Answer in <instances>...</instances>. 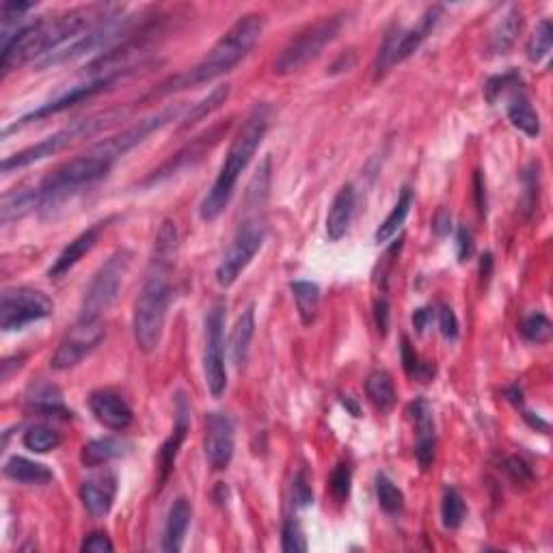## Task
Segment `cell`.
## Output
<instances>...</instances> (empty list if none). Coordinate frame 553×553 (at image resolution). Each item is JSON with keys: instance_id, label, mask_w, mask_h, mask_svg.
Instances as JSON below:
<instances>
[{"instance_id": "obj_30", "label": "cell", "mask_w": 553, "mask_h": 553, "mask_svg": "<svg viewBox=\"0 0 553 553\" xmlns=\"http://www.w3.org/2000/svg\"><path fill=\"white\" fill-rule=\"evenodd\" d=\"M254 335H255V308L254 305H249V308L243 311V316H240L238 322H236L234 333H232V357H234L236 368H240V365L246 363Z\"/></svg>"}, {"instance_id": "obj_38", "label": "cell", "mask_w": 553, "mask_h": 553, "mask_svg": "<svg viewBox=\"0 0 553 553\" xmlns=\"http://www.w3.org/2000/svg\"><path fill=\"white\" fill-rule=\"evenodd\" d=\"M61 442H63L61 433H57L55 428L50 426H33L29 428L22 437L24 448L35 454L52 452V450H57L58 445H61Z\"/></svg>"}, {"instance_id": "obj_28", "label": "cell", "mask_w": 553, "mask_h": 553, "mask_svg": "<svg viewBox=\"0 0 553 553\" xmlns=\"http://www.w3.org/2000/svg\"><path fill=\"white\" fill-rule=\"evenodd\" d=\"M128 448H130V445L120 442V439L112 437L94 439V442L85 443L83 452H80V460H83L85 467L109 465L111 460L120 459V456L126 454Z\"/></svg>"}, {"instance_id": "obj_19", "label": "cell", "mask_w": 553, "mask_h": 553, "mask_svg": "<svg viewBox=\"0 0 553 553\" xmlns=\"http://www.w3.org/2000/svg\"><path fill=\"white\" fill-rule=\"evenodd\" d=\"M89 409L109 431H126L134 415L130 405L112 389H98L89 396Z\"/></svg>"}, {"instance_id": "obj_42", "label": "cell", "mask_w": 553, "mask_h": 553, "mask_svg": "<svg viewBox=\"0 0 553 553\" xmlns=\"http://www.w3.org/2000/svg\"><path fill=\"white\" fill-rule=\"evenodd\" d=\"M521 335L530 343H547L551 337V322L542 311H534L521 322Z\"/></svg>"}, {"instance_id": "obj_46", "label": "cell", "mask_w": 553, "mask_h": 553, "mask_svg": "<svg viewBox=\"0 0 553 553\" xmlns=\"http://www.w3.org/2000/svg\"><path fill=\"white\" fill-rule=\"evenodd\" d=\"M523 186H525L523 208H525V212H531V210H534L536 201H539V166L531 165L530 169L525 171Z\"/></svg>"}, {"instance_id": "obj_22", "label": "cell", "mask_w": 553, "mask_h": 553, "mask_svg": "<svg viewBox=\"0 0 553 553\" xmlns=\"http://www.w3.org/2000/svg\"><path fill=\"white\" fill-rule=\"evenodd\" d=\"M104 227H106V223H95V225H91L89 229H85L83 234L76 236V238H74L72 243H69L66 249L57 255V260L52 262L50 268H48V275H50L52 279H61L63 275H67V272L72 271V268L76 266L91 249H94Z\"/></svg>"}, {"instance_id": "obj_54", "label": "cell", "mask_w": 553, "mask_h": 553, "mask_svg": "<svg viewBox=\"0 0 553 553\" xmlns=\"http://www.w3.org/2000/svg\"><path fill=\"white\" fill-rule=\"evenodd\" d=\"M434 318V311L431 308H420L413 311V326H415V331L424 335L426 333L428 326H431V322Z\"/></svg>"}, {"instance_id": "obj_44", "label": "cell", "mask_w": 553, "mask_h": 553, "mask_svg": "<svg viewBox=\"0 0 553 553\" xmlns=\"http://www.w3.org/2000/svg\"><path fill=\"white\" fill-rule=\"evenodd\" d=\"M523 87V78H521L519 72H506V74H499V76H493L488 83L485 85V95L486 100L495 102L499 95H504L510 89H521Z\"/></svg>"}, {"instance_id": "obj_3", "label": "cell", "mask_w": 553, "mask_h": 553, "mask_svg": "<svg viewBox=\"0 0 553 553\" xmlns=\"http://www.w3.org/2000/svg\"><path fill=\"white\" fill-rule=\"evenodd\" d=\"M264 26L266 20L260 13H246L243 18H238L229 26L227 33L212 46L206 58H201L195 67L160 83L147 98H163V95L175 94V91L200 87L203 83H210V80L232 72L254 50L262 33H264Z\"/></svg>"}, {"instance_id": "obj_55", "label": "cell", "mask_w": 553, "mask_h": 553, "mask_svg": "<svg viewBox=\"0 0 553 553\" xmlns=\"http://www.w3.org/2000/svg\"><path fill=\"white\" fill-rule=\"evenodd\" d=\"M434 232H437L439 236H445L450 234V229H452V217H450L448 210H439L437 217H434Z\"/></svg>"}, {"instance_id": "obj_37", "label": "cell", "mask_w": 553, "mask_h": 553, "mask_svg": "<svg viewBox=\"0 0 553 553\" xmlns=\"http://www.w3.org/2000/svg\"><path fill=\"white\" fill-rule=\"evenodd\" d=\"M467 517L465 499L459 493V488L448 486L443 493L442 502V521L445 530H459Z\"/></svg>"}, {"instance_id": "obj_21", "label": "cell", "mask_w": 553, "mask_h": 553, "mask_svg": "<svg viewBox=\"0 0 553 553\" xmlns=\"http://www.w3.org/2000/svg\"><path fill=\"white\" fill-rule=\"evenodd\" d=\"M117 497V476L112 471H102L91 476L80 486V502L91 517H106Z\"/></svg>"}, {"instance_id": "obj_47", "label": "cell", "mask_w": 553, "mask_h": 553, "mask_svg": "<svg viewBox=\"0 0 553 553\" xmlns=\"http://www.w3.org/2000/svg\"><path fill=\"white\" fill-rule=\"evenodd\" d=\"M506 474L510 476V480H513L514 485H528V482H531V477H534L530 465L517 459V456L506 460Z\"/></svg>"}, {"instance_id": "obj_16", "label": "cell", "mask_w": 553, "mask_h": 553, "mask_svg": "<svg viewBox=\"0 0 553 553\" xmlns=\"http://www.w3.org/2000/svg\"><path fill=\"white\" fill-rule=\"evenodd\" d=\"M203 452L214 471L227 469L234 459V424L225 413H208Z\"/></svg>"}, {"instance_id": "obj_26", "label": "cell", "mask_w": 553, "mask_h": 553, "mask_svg": "<svg viewBox=\"0 0 553 553\" xmlns=\"http://www.w3.org/2000/svg\"><path fill=\"white\" fill-rule=\"evenodd\" d=\"M506 115L508 121L513 123L519 132H523L525 137L536 138L540 134V117L539 112L534 111V106H531L528 95L523 94V89H517L513 94V98L508 102Z\"/></svg>"}, {"instance_id": "obj_27", "label": "cell", "mask_w": 553, "mask_h": 553, "mask_svg": "<svg viewBox=\"0 0 553 553\" xmlns=\"http://www.w3.org/2000/svg\"><path fill=\"white\" fill-rule=\"evenodd\" d=\"M3 471L9 480L29 486L48 485V482H52V477H55L46 465L35 463V460L24 459V456H12V459L4 463Z\"/></svg>"}, {"instance_id": "obj_9", "label": "cell", "mask_w": 553, "mask_h": 553, "mask_svg": "<svg viewBox=\"0 0 553 553\" xmlns=\"http://www.w3.org/2000/svg\"><path fill=\"white\" fill-rule=\"evenodd\" d=\"M55 314V303L41 290L20 286L7 288L0 300V329L4 333L22 331L31 322L50 318Z\"/></svg>"}, {"instance_id": "obj_11", "label": "cell", "mask_w": 553, "mask_h": 553, "mask_svg": "<svg viewBox=\"0 0 553 553\" xmlns=\"http://www.w3.org/2000/svg\"><path fill=\"white\" fill-rule=\"evenodd\" d=\"M225 311L227 303L217 300L206 318V351H203V374L212 398H221L227 389L225 370Z\"/></svg>"}, {"instance_id": "obj_12", "label": "cell", "mask_w": 553, "mask_h": 553, "mask_svg": "<svg viewBox=\"0 0 553 553\" xmlns=\"http://www.w3.org/2000/svg\"><path fill=\"white\" fill-rule=\"evenodd\" d=\"M134 20H137V18H132V15H120V18L106 20V22L95 26L94 31H89V33L78 37L76 41H72V44H69L67 48H63V50H57V52H52V55L41 58L40 67H48V66H57V63L72 61V58L89 55V52L98 50V48L111 46L112 41L121 40V37H126L128 33H130Z\"/></svg>"}, {"instance_id": "obj_2", "label": "cell", "mask_w": 553, "mask_h": 553, "mask_svg": "<svg viewBox=\"0 0 553 553\" xmlns=\"http://www.w3.org/2000/svg\"><path fill=\"white\" fill-rule=\"evenodd\" d=\"M177 255V229L174 221H163L156 236L154 254L137 303H134V340L138 351L154 352L163 342L166 311L171 303V275Z\"/></svg>"}, {"instance_id": "obj_24", "label": "cell", "mask_w": 553, "mask_h": 553, "mask_svg": "<svg viewBox=\"0 0 553 553\" xmlns=\"http://www.w3.org/2000/svg\"><path fill=\"white\" fill-rule=\"evenodd\" d=\"M354 203H357V192H354L352 184L342 186L337 191L335 200H333L329 214H326V236L333 243L342 240L348 232V225L352 221Z\"/></svg>"}, {"instance_id": "obj_56", "label": "cell", "mask_w": 553, "mask_h": 553, "mask_svg": "<svg viewBox=\"0 0 553 553\" xmlns=\"http://www.w3.org/2000/svg\"><path fill=\"white\" fill-rule=\"evenodd\" d=\"M493 266H495V262H493V254H485L480 257V279L482 283L491 281V275H493Z\"/></svg>"}, {"instance_id": "obj_52", "label": "cell", "mask_w": 553, "mask_h": 553, "mask_svg": "<svg viewBox=\"0 0 553 553\" xmlns=\"http://www.w3.org/2000/svg\"><path fill=\"white\" fill-rule=\"evenodd\" d=\"M374 320H377V329L380 335H388L389 329V300L388 299H379L374 303Z\"/></svg>"}, {"instance_id": "obj_18", "label": "cell", "mask_w": 553, "mask_h": 553, "mask_svg": "<svg viewBox=\"0 0 553 553\" xmlns=\"http://www.w3.org/2000/svg\"><path fill=\"white\" fill-rule=\"evenodd\" d=\"M223 130H227V123H225V126L212 128V130L203 132L201 137L192 138V141L186 145L184 149H180V152H177L175 156H171V158L166 160V163L160 166L158 171H154V174L149 175L147 180H145V186L156 184V182L165 180V177H171L174 174H177V171H182V169H186V166L195 165L197 160H201V156L206 154L214 143H219V138H221Z\"/></svg>"}, {"instance_id": "obj_32", "label": "cell", "mask_w": 553, "mask_h": 553, "mask_svg": "<svg viewBox=\"0 0 553 553\" xmlns=\"http://www.w3.org/2000/svg\"><path fill=\"white\" fill-rule=\"evenodd\" d=\"M33 210H37L35 189H13L3 195L0 217H3L4 225H9L12 221H18V219L26 217V214Z\"/></svg>"}, {"instance_id": "obj_25", "label": "cell", "mask_w": 553, "mask_h": 553, "mask_svg": "<svg viewBox=\"0 0 553 553\" xmlns=\"http://www.w3.org/2000/svg\"><path fill=\"white\" fill-rule=\"evenodd\" d=\"M191 519H192V508H191L189 499L177 497L174 502V506L169 508V514H166L165 534H163V551H169V553L182 551V547H184L186 531H189L191 528Z\"/></svg>"}, {"instance_id": "obj_53", "label": "cell", "mask_w": 553, "mask_h": 553, "mask_svg": "<svg viewBox=\"0 0 553 553\" xmlns=\"http://www.w3.org/2000/svg\"><path fill=\"white\" fill-rule=\"evenodd\" d=\"M474 197H476V208L480 217H486V182L482 171H476L474 175Z\"/></svg>"}, {"instance_id": "obj_10", "label": "cell", "mask_w": 553, "mask_h": 553, "mask_svg": "<svg viewBox=\"0 0 553 553\" xmlns=\"http://www.w3.org/2000/svg\"><path fill=\"white\" fill-rule=\"evenodd\" d=\"M266 238V225L260 217L246 219L236 232L232 245L225 251L221 264L217 268V283L221 288H232L251 260L262 249Z\"/></svg>"}, {"instance_id": "obj_31", "label": "cell", "mask_w": 553, "mask_h": 553, "mask_svg": "<svg viewBox=\"0 0 553 553\" xmlns=\"http://www.w3.org/2000/svg\"><path fill=\"white\" fill-rule=\"evenodd\" d=\"M413 206V191L406 186V189H402L398 201H396V206L391 208V212L388 214V219H385L383 223L379 225L377 234H374V240H377V245H385L388 240L394 238L396 234H398V229L405 225L406 217H409Z\"/></svg>"}, {"instance_id": "obj_34", "label": "cell", "mask_w": 553, "mask_h": 553, "mask_svg": "<svg viewBox=\"0 0 553 553\" xmlns=\"http://www.w3.org/2000/svg\"><path fill=\"white\" fill-rule=\"evenodd\" d=\"M227 98H229V85H219V87H214L206 98L191 106L189 112H186V115L180 120L182 121L180 128L182 130H186V128L195 126L197 121L206 120V117L212 115L214 111L221 109L225 102H227Z\"/></svg>"}, {"instance_id": "obj_57", "label": "cell", "mask_w": 553, "mask_h": 553, "mask_svg": "<svg viewBox=\"0 0 553 553\" xmlns=\"http://www.w3.org/2000/svg\"><path fill=\"white\" fill-rule=\"evenodd\" d=\"M523 417H525V420L530 422V426H531V428H540V431L545 433V434L549 433V424H547V422H542L540 417H534V415H531V413H525Z\"/></svg>"}, {"instance_id": "obj_4", "label": "cell", "mask_w": 553, "mask_h": 553, "mask_svg": "<svg viewBox=\"0 0 553 553\" xmlns=\"http://www.w3.org/2000/svg\"><path fill=\"white\" fill-rule=\"evenodd\" d=\"M271 106L262 102V104H255L249 115H246L238 134H236L232 145H229V152L225 156V163L221 171H219L217 180H214L212 189L208 191V195L200 203L201 221H217L225 212V208L229 206L240 175L254 160L257 147L264 141L268 126H271Z\"/></svg>"}, {"instance_id": "obj_7", "label": "cell", "mask_w": 553, "mask_h": 553, "mask_svg": "<svg viewBox=\"0 0 553 553\" xmlns=\"http://www.w3.org/2000/svg\"><path fill=\"white\" fill-rule=\"evenodd\" d=\"M132 266V254L128 249L115 251L100 271L91 279L89 288L85 290L83 305H80V316L83 320H102V316L115 305L120 297L123 281Z\"/></svg>"}, {"instance_id": "obj_8", "label": "cell", "mask_w": 553, "mask_h": 553, "mask_svg": "<svg viewBox=\"0 0 553 553\" xmlns=\"http://www.w3.org/2000/svg\"><path fill=\"white\" fill-rule=\"evenodd\" d=\"M343 22H346V13H333L318 20L316 24L308 26L305 31H300V33L283 48L281 55L277 57L275 74L288 76V74L299 72L300 67L308 66L309 61H314V58L340 35Z\"/></svg>"}, {"instance_id": "obj_48", "label": "cell", "mask_w": 553, "mask_h": 553, "mask_svg": "<svg viewBox=\"0 0 553 553\" xmlns=\"http://www.w3.org/2000/svg\"><path fill=\"white\" fill-rule=\"evenodd\" d=\"M292 495H294V504H297V506H309V504L314 502V491H311L305 471H300V474H297V477H294Z\"/></svg>"}, {"instance_id": "obj_49", "label": "cell", "mask_w": 553, "mask_h": 553, "mask_svg": "<svg viewBox=\"0 0 553 553\" xmlns=\"http://www.w3.org/2000/svg\"><path fill=\"white\" fill-rule=\"evenodd\" d=\"M80 551H85V553H111V551H115V545H112L111 539L104 534V531H94V534H89L87 539H85L83 547H80Z\"/></svg>"}, {"instance_id": "obj_36", "label": "cell", "mask_w": 553, "mask_h": 553, "mask_svg": "<svg viewBox=\"0 0 553 553\" xmlns=\"http://www.w3.org/2000/svg\"><path fill=\"white\" fill-rule=\"evenodd\" d=\"M290 290H292L294 303H297V311L303 325H311L316 320V314H318L320 288L311 281H292Z\"/></svg>"}, {"instance_id": "obj_1", "label": "cell", "mask_w": 553, "mask_h": 553, "mask_svg": "<svg viewBox=\"0 0 553 553\" xmlns=\"http://www.w3.org/2000/svg\"><path fill=\"white\" fill-rule=\"evenodd\" d=\"M120 15H123V4L95 3L57 15H41L35 22L20 26L12 35V40L3 44V58H0L3 78L24 63L33 61L37 57L52 55L66 41H76L78 37L94 31L95 26L106 22V20L120 18Z\"/></svg>"}, {"instance_id": "obj_29", "label": "cell", "mask_w": 553, "mask_h": 553, "mask_svg": "<svg viewBox=\"0 0 553 553\" xmlns=\"http://www.w3.org/2000/svg\"><path fill=\"white\" fill-rule=\"evenodd\" d=\"M29 406L41 417H61L69 420L72 411H67L61 402V394L52 385H37L29 394Z\"/></svg>"}, {"instance_id": "obj_23", "label": "cell", "mask_w": 553, "mask_h": 553, "mask_svg": "<svg viewBox=\"0 0 553 553\" xmlns=\"http://www.w3.org/2000/svg\"><path fill=\"white\" fill-rule=\"evenodd\" d=\"M442 18H443V7L442 4H434V7H428L426 12H424L417 26H413V29L409 31H402V29L398 31V44H396V55H394L396 66L402 61H406V58H409L413 52H415L417 48L428 40V35L437 29L439 20Z\"/></svg>"}, {"instance_id": "obj_13", "label": "cell", "mask_w": 553, "mask_h": 553, "mask_svg": "<svg viewBox=\"0 0 553 553\" xmlns=\"http://www.w3.org/2000/svg\"><path fill=\"white\" fill-rule=\"evenodd\" d=\"M182 112H184V104L166 106V109H163L160 112H154V115L145 117V120L134 123V126L126 128V130H123L121 134H117V137L104 138V141L94 145V147L98 149L100 154L109 156L112 163H117V160L123 158V156L130 152V149L137 147V145H141L149 134L158 132L160 128L169 126L171 121L180 120Z\"/></svg>"}, {"instance_id": "obj_17", "label": "cell", "mask_w": 553, "mask_h": 553, "mask_svg": "<svg viewBox=\"0 0 553 553\" xmlns=\"http://www.w3.org/2000/svg\"><path fill=\"white\" fill-rule=\"evenodd\" d=\"M409 415L415 426V456L422 469H431L437 454V431H434L433 406L426 398H415L409 406Z\"/></svg>"}, {"instance_id": "obj_20", "label": "cell", "mask_w": 553, "mask_h": 553, "mask_svg": "<svg viewBox=\"0 0 553 553\" xmlns=\"http://www.w3.org/2000/svg\"><path fill=\"white\" fill-rule=\"evenodd\" d=\"M191 431V405L189 400H186L184 394H177L175 396V426H174V434H171L169 439L163 443V448H160L158 454V469H160V486L165 485L166 477L171 476V471H174L175 467V459L177 452H180L182 443H184L186 434Z\"/></svg>"}, {"instance_id": "obj_50", "label": "cell", "mask_w": 553, "mask_h": 553, "mask_svg": "<svg viewBox=\"0 0 553 553\" xmlns=\"http://www.w3.org/2000/svg\"><path fill=\"white\" fill-rule=\"evenodd\" d=\"M456 255H459V262H467L474 255V234L465 225H460L456 232Z\"/></svg>"}, {"instance_id": "obj_35", "label": "cell", "mask_w": 553, "mask_h": 553, "mask_svg": "<svg viewBox=\"0 0 553 553\" xmlns=\"http://www.w3.org/2000/svg\"><path fill=\"white\" fill-rule=\"evenodd\" d=\"M521 26H523V18H521L519 9L513 7L506 15H504L502 22L497 24V29L493 31L491 52H495V55H506L510 48L514 46V41H517Z\"/></svg>"}, {"instance_id": "obj_33", "label": "cell", "mask_w": 553, "mask_h": 553, "mask_svg": "<svg viewBox=\"0 0 553 553\" xmlns=\"http://www.w3.org/2000/svg\"><path fill=\"white\" fill-rule=\"evenodd\" d=\"M365 394H368L370 402L380 411H391L396 405V388L394 380L385 370H377L365 379Z\"/></svg>"}, {"instance_id": "obj_43", "label": "cell", "mask_w": 553, "mask_h": 553, "mask_svg": "<svg viewBox=\"0 0 553 553\" xmlns=\"http://www.w3.org/2000/svg\"><path fill=\"white\" fill-rule=\"evenodd\" d=\"M329 488L331 495L337 504H346L348 497H351V488H352V469L351 465L340 463L333 469V474L329 477Z\"/></svg>"}, {"instance_id": "obj_41", "label": "cell", "mask_w": 553, "mask_h": 553, "mask_svg": "<svg viewBox=\"0 0 553 553\" xmlns=\"http://www.w3.org/2000/svg\"><path fill=\"white\" fill-rule=\"evenodd\" d=\"M377 499L379 506L388 514H400L405 508V495L385 474L377 476Z\"/></svg>"}, {"instance_id": "obj_39", "label": "cell", "mask_w": 553, "mask_h": 553, "mask_svg": "<svg viewBox=\"0 0 553 553\" xmlns=\"http://www.w3.org/2000/svg\"><path fill=\"white\" fill-rule=\"evenodd\" d=\"M402 365H405V372L420 383H431L434 377V365L422 361L420 354L413 351L409 337H402Z\"/></svg>"}, {"instance_id": "obj_51", "label": "cell", "mask_w": 553, "mask_h": 553, "mask_svg": "<svg viewBox=\"0 0 553 553\" xmlns=\"http://www.w3.org/2000/svg\"><path fill=\"white\" fill-rule=\"evenodd\" d=\"M439 326H442L445 340H456L459 337V320H456L454 309L448 308V305L439 309Z\"/></svg>"}, {"instance_id": "obj_58", "label": "cell", "mask_w": 553, "mask_h": 553, "mask_svg": "<svg viewBox=\"0 0 553 553\" xmlns=\"http://www.w3.org/2000/svg\"><path fill=\"white\" fill-rule=\"evenodd\" d=\"M342 402H343V406H348V409H351V411H352V415H354V417H359V406H357V405H354V402H352V398H351V396H343V400H342Z\"/></svg>"}, {"instance_id": "obj_6", "label": "cell", "mask_w": 553, "mask_h": 553, "mask_svg": "<svg viewBox=\"0 0 553 553\" xmlns=\"http://www.w3.org/2000/svg\"><path fill=\"white\" fill-rule=\"evenodd\" d=\"M123 115H126V112H123L121 109H115V111L100 112V115H91V117H87V120L72 121L69 126L61 128V130L55 132V134H50V137L44 138V141H40L37 145H31V147L22 149V152L9 156V158H4L3 160V174H13V171L24 169V166L40 163V160L48 158V156H55V154L61 152V149H66L67 145L78 141V138L94 137V134L106 130V128L112 126V123L120 121Z\"/></svg>"}, {"instance_id": "obj_40", "label": "cell", "mask_w": 553, "mask_h": 553, "mask_svg": "<svg viewBox=\"0 0 553 553\" xmlns=\"http://www.w3.org/2000/svg\"><path fill=\"white\" fill-rule=\"evenodd\" d=\"M553 46V26L549 20H540V24L536 26V31L531 33L528 46H525V52H528V58L531 63H539L549 55Z\"/></svg>"}, {"instance_id": "obj_15", "label": "cell", "mask_w": 553, "mask_h": 553, "mask_svg": "<svg viewBox=\"0 0 553 553\" xmlns=\"http://www.w3.org/2000/svg\"><path fill=\"white\" fill-rule=\"evenodd\" d=\"M121 76H123L121 72H115V74H104V76H100V78L91 80V83H87V85H80V87H74L72 91H67L66 95H61V98H57V100L48 102V104L40 106V109H37V111L29 112V115H24L22 120H18L15 123H12V126H9V128H4V132H3V134H4V137H7L9 132L20 130V128L29 126V123L40 121V120H44V117L57 115V112H63V111L72 109V106L80 104V102H85V100L94 98V95H98V94H102V91H106L109 87H112V85H115L117 80H120Z\"/></svg>"}, {"instance_id": "obj_5", "label": "cell", "mask_w": 553, "mask_h": 553, "mask_svg": "<svg viewBox=\"0 0 553 553\" xmlns=\"http://www.w3.org/2000/svg\"><path fill=\"white\" fill-rule=\"evenodd\" d=\"M112 165L115 163H112L109 156L100 154L98 149L91 147L83 156H76V158L57 166L52 174H48L40 182V186H35L37 210L57 206V203L67 200L69 195H74L83 186L100 182L102 177L109 175Z\"/></svg>"}, {"instance_id": "obj_45", "label": "cell", "mask_w": 553, "mask_h": 553, "mask_svg": "<svg viewBox=\"0 0 553 553\" xmlns=\"http://www.w3.org/2000/svg\"><path fill=\"white\" fill-rule=\"evenodd\" d=\"M281 549L286 553H303L308 551V540H305V531L300 528L297 519H288L281 530Z\"/></svg>"}, {"instance_id": "obj_14", "label": "cell", "mask_w": 553, "mask_h": 553, "mask_svg": "<svg viewBox=\"0 0 553 553\" xmlns=\"http://www.w3.org/2000/svg\"><path fill=\"white\" fill-rule=\"evenodd\" d=\"M104 335L106 329L104 325H102V320L78 318L76 325L66 333V337H63L61 343H58L57 352L52 354L50 359L52 370L63 372V370H69L74 368V365H78L85 357H89V354L100 346Z\"/></svg>"}]
</instances>
